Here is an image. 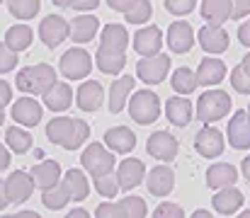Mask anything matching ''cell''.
Wrapping results in <instances>:
<instances>
[{
	"label": "cell",
	"mask_w": 250,
	"mask_h": 218,
	"mask_svg": "<svg viewBox=\"0 0 250 218\" xmlns=\"http://www.w3.org/2000/svg\"><path fill=\"white\" fill-rule=\"evenodd\" d=\"M197 41L207 54H224L229 49V32L221 24H207L199 29Z\"/></svg>",
	"instance_id": "e0dca14e"
},
{
	"label": "cell",
	"mask_w": 250,
	"mask_h": 218,
	"mask_svg": "<svg viewBox=\"0 0 250 218\" xmlns=\"http://www.w3.org/2000/svg\"><path fill=\"white\" fill-rule=\"evenodd\" d=\"M233 10H231V20H243L250 15V0H231Z\"/></svg>",
	"instance_id": "bcb514c9"
},
{
	"label": "cell",
	"mask_w": 250,
	"mask_h": 218,
	"mask_svg": "<svg viewBox=\"0 0 250 218\" xmlns=\"http://www.w3.org/2000/svg\"><path fill=\"white\" fill-rule=\"evenodd\" d=\"M7 165H10V150L0 143V172L7 170Z\"/></svg>",
	"instance_id": "816d5d0a"
},
{
	"label": "cell",
	"mask_w": 250,
	"mask_h": 218,
	"mask_svg": "<svg viewBox=\"0 0 250 218\" xmlns=\"http://www.w3.org/2000/svg\"><path fill=\"white\" fill-rule=\"evenodd\" d=\"M10 102H12V87L5 80H0V109H5Z\"/></svg>",
	"instance_id": "7dc6e473"
},
{
	"label": "cell",
	"mask_w": 250,
	"mask_h": 218,
	"mask_svg": "<svg viewBox=\"0 0 250 218\" xmlns=\"http://www.w3.org/2000/svg\"><path fill=\"white\" fill-rule=\"evenodd\" d=\"M134 2H136V0H107V5H109L112 10H117V12H126Z\"/></svg>",
	"instance_id": "f907efd6"
},
{
	"label": "cell",
	"mask_w": 250,
	"mask_h": 218,
	"mask_svg": "<svg viewBox=\"0 0 250 218\" xmlns=\"http://www.w3.org/2000/svg\"><path fill=\"white\" fill-rule=\"evenodd\" d=\"M238 182V170L231 162H214L207 170V187L209 189H221V187H231Z\"/></svg>",
	"instance_id": "4316f807"
},
{
	"label": "cell",
	"mask_w": 250,
	"mask_h": 218,
	"mask_svg": "<svg viewBox=\"0 0 250 218\" xmlns=\"http://www.w3.org/2000/svg\"><path fill=\"white\" fill-rule=\"evenodd\" d=\"M170 85L177 95H192L197 90V78H194V71L189 68H177L170 78Z\"/></svg>",
	"instance_id": "d590c367"
},
{
	"label": "cell",
	"mask_w": 250,
	"mask_h": 218,
	"mask_svg": "<svg viewBox=\"0 0 250 218\" xmlns=\"http://www.w3.org/2000/svg\"><path fill=\"white\" fill-rule=\"evenodd\" d=\"M126 46H129V32H126L124 24H107L102 29V34H100V49L126 54Z\"/></svg>",
	"instance_id": "484cf974"
},
{
	"label": "cell",
	"mask_w": 250,
	"mask_h": 218,
	"mask_svg": "<svg viewBox=\"0 0 250 218\" xmlns=\"http://www.w3.org/2000/svg\"><path fill=\"white\" fill-rule=\"evenodd\" d=\"M68 216H73V218H85V216H87V211H85V209H73V211H71Z\"/></svg>",
	"instance_id": "11a10c76"
},
{
	"label": "cell",
	"mask_w": 250,
	"mask_h": 218,
	"mask_svg": "<svg viewBox=\"0 0 250 218\" xmlns=\"http://www.w3.org/2000/svg\"><path fill=\"white\" fill-rule=\"evenodd\" d=\"M97 29H100V20L95 15H81L68 24V37L78 44H87L95 39Z\"/></svg>",
	"instance_id": "83f0119b"
},
{
	"label": "cell",
	"mask_w": 250,
	"mask_h": 218,
	"mask_svg": "<svg viewBox=\"0 0 250 218\" xmlns=\"http://www.w3.org/2000/svg\"><path fill=\"white\" fill-rule=\"evenodd\" d=\"M241 66H243V68H246V71L250 73V54H246V56H243V61H241Z\"/></svg>",
	"instance_id": "9f6ffc18"
},
{
	"label": "cell",
	"mask_w": 250,
	"mask_h": 218,
	"mask_svg": "<svg viewBox=\"0 0 250 218\" xmlns=\"http://www.w3.org/2000/svg\"><path fill=\"white\" fill-rule=\"evenodd\" d=\"M61 73L68 78V80H83L90 75L92 71V56L81 49V46H73L68 49L63 56H61V63H59Z\"/></svg>",
	"instance_id": "52a82bcc"
},
{
	"label": "cell",
	"mask_w": 250,
	"mask_h": 218,
	"mask_svg": "<svg viewBox=\"0 0 250 218\" xmlns=\"http://www.w3.org/2000/svg\"><path fill=\"white\" fill-rule=\"evenodd\" d=\"M32 39H34V34H32V29L27 24H15V27H10L5 32V44L12 51H17V54L20 51H27L32 46Z\"/></svg>",
	"instance_id": "d6a6232c"
},
{
	"label": "cell",
	"mask_w": 250,
	"mask_h": 218,
	"mask_svg": "<svg viewBox=\"0 0 250 218\" xmlns=\"http://www.w3.org/2000/svg\"><path fill=\"white\" fill-rule=\"evenodd\" d=\"M192 114H194V107L189 99H185L182 95H175L166 102V117L172 126H187L192 121Z\"/></svg>",
	"instance_id": "cb8c5ba5"
},
{
	"label": "cell",
	"mask_w": 250,
	"mask_h": 218,
	"mask_svg": "<svg viewBox=\"0 0 250 218\" xmlns=\"http://www.w3.org/2000/svg\"><path fill=\"white\" fill-rule=\"evenodd\" d=\"M95 216H124V211H122V206H119V201H104V204H100L97 209H95Z\"/></svg>",
	"instance_id": "f6af8a7d"
},
{
	"label": "cell",
	"mask_w": 250,
	"mask_h": 218,
	"mask_svg": "<svg viewBox=\"0 0 250 218\" xmlns=\"http://www.w3.org/2000/svg\"><path fill=\"white\" fill-rule=\"evenodd\" d=\"M2 121H5V112L0 109V126H2Z\"/></svg>",
	"instance_id": "94428289"
},
{
	"label": "cell",
	"mask_w": 250,
	"mask_h": 218,
	"mask_svg": "<svg viewBox=\"0 0 250 218\" xmlns=\"http://www.w3.org/2000/svg\"><path fill=\"white\" fill-rule=\"evenodd\" d=\"M97 5H100V0H71L68 7H76L81 12H87V10H95Z\"/></svg>",
	"instance_id": "c3c4849f"
},
{
	"label": "cell",
	"mask_w": 250,
	"mask_h": 218,
	"mask_svg": "<svg viewBox=\"0 0 250 218\" xmlns=\"http://www.w3.org/2000/svg\"><path fill=\"white\" fill-rule=\"evenodd\" d=\"M134 82L136 80L131 75H122L119 80L112 82V87H109V112L112 114H119L126 107V99L134 92Z\"/></svg>",
	"instance_id": "f1b7e54d"
},
{
	"label": "cell",
	"mask_w": 250,
	"mask_h": 218,
	"mask_svg": "<svg viewBox=\"0 0 250 218\" xmlns=\"http://www.w3.org/2000/svg\"><path fill=\"white\" fill-rule=\"evenodd\" d=\"M102 99H104V90H102V85L97 80H85L83 85L78 87V92H76V104L83 112H97Z\"/></svg>",
	"instance_id": "d4e9b609"
},
{
	"label": "cell",
	"mask_w": 250,
	"mask_h": 218,
	"mask_svg": "<svg viewBox=\"0 0 250 218\" xmlns=\"http://www.w3.org/2000/svg\"><path fill=\"white\" fill-rule=\"evenodd\" d=\"M5 143H7V148H10L12 153L22 155V153H27V150L32 148V136H29L24 129H20V126H10V129L5 131Z\"/></svg>",
	"instance_id": "e575fe53"
},
{
	"label": "cell",
	"mask_w": 250,
	"mask_h": 218,
	"mask_svg": "<svg viewBox=\"0 0 250 218\" xmlns=\"http://www.w3.org/2000/svg\"><path fill=\"white\" fill-rule=\"evenodd\" d=\"M248 114H250V107H248Z\"/></svg>",
	"instance_id": "be15d7a7"
},
{
	"label": "cell",
	"mask_w": 250,
	"mask_h": 218,
	"mask_svg": "<svg viewBox=\"0 0 250 218\" xmlns=\"http://www.w3.org/2000/svg\"><path fill=\"white\" fill-rule=\"evenodd\" d=\"M119 206L124 211V216H134V218H141L148 214V206L141 197H122L119 199Z\"/></svg>",
	"instance_id": "ab89813d"
},
{
	"label": "cell",
	"mask_w": 250,
	"mask_h": 218,
	"mask_svg": "<svg viewBox=\"0 0 250 218\" xmlns=\"http://www.w3.org/2000/svg\"><path fill=\"white\" fill-rule=\"evenodd\" d=\"M229 145L236 150H248L250 148V114L248 109H238L231 121H229Z\"/></svg>",
	"instance_id": "7c38bea8"
},
{
	"label": "cell",
	"mask_w": 250,
	"mask_h": 218,
	"mask_svg": "<svg viewBox=\"0 0 250 218\" xmlns=\"http://www.w3.org/2000/svg\"><path fill=\"white\" fill-rule=\"evenodd\" d=\"M194 7H197V0H166V10L175 17L189 15Z\"/></svg>",
	"instance_id": "7bdbcfd3"
},
{
	"label": "cell",
	"mask_w": 250,
	"mask_h": 218,
	"mask_svg": "<svg viewBox=\"0 0 250 218\" xmlns=\"http://www.w3.org/2000/svg\"><path fill=\"white\" fill-rule=\"evenodd\" d=\"M166 44L172 54H187L194 46V29L189 22H172L167 27Z\"/></svg>",
	"instance_id": "9a60e30c"
},
{
	"label": "cell",
	"mask_w": 250,
	"mask_h": 218,
	"mask_svg": "<svg viewBox=\"0 0 250 218\" xmlns=\"http://www.w3.org/2000/svg\"><path fill=\"white\" fill-rule=\"evenodd\" d=\"M241 172H243V177L250 182V155L248 158H243V162H241Z\"/></svg>",
	"instance_id": "db71d44e"
},
{
	"label": "cell",
	"mask_w": 250,
	"mask_h": 218,
	"mask_svg": "<svg viewBox=\"0 0 250 218\" xmlns=\"http://www.w3.org/2000/svg\"><path fill=\"white\" fill-rule=\"evenodd\" d=\"M46 139L54 145H61L63 150H76L90 139V126L83 119L56 117L46 124Z\"/></svg>",
	"instance_id": "6da1fadb"
},
{
	"label": "cell",
	"mask_w": 250,
	"mask_h": 218,
	"mask_svg": "<svg viewBox=\"0 0 250 218\" xmlns=\"http://www.w3.org/2000/svg\"><path fill=\"white\" fill-rule=\"evenodd\" d=\"M163 44H166V41H163V32H161V27H156V24L141 27V29L134 34V51H136L139 56H153V54L161 51Z\"/></svg>",
	"instance_id": "2e32d148"
},
{
	"label": "cell",
	"mask_w": 250,
	"mask_h": 218,
	"mask_svg": "<svg viewBox=\"0 0 250 218\" xmlns=\"http://www.w3.org/2000/svg\"><path fill=\"white\" fill-rule=\"evenodd\" d=\"M42 7V0H7V10L15 20H32Z\"/></svg>",
	"instance_id": "8d00e7d4"
},
{
	"label": "cell",
	"mask_w": 250,
	"mask_h": 218,
	"mask_svg": "<svg viewBox=\"0 0 250 218\" xmlns=\"http://www.w3.org/2000/svg\"><path fill=\"white\" fill-rule=\"evenodd\" d=\"M20 216H22V218H32V216H37V211H22Z\"/></svg>",
	"instance_id": "91938a15"
},
{
	"label": "cell",
	"mask_w": 250,
	"mask_h": 218,
	"mask_svg": "<svg viewBox=\"0 0 250 218\" xmlns=\"http://www.w3.org/2000/svg\"><path fill=\"white\" fill-rule=\"evenodd\" d=\"M241 216H243V218H250V209H246V211H243Z\"/></svg>",
	"instance_id": "6125c7cd"
},
{
	"label": "cell",
	"mask_w": 250,
	"mask_h": 218,
	"mask_svg": "<svg viewBox=\"0 0 250 218\" xmlns=\"http://www.w3.org/2000/svg\"><path fill=\"white\" fill-rule=\"evenodd\" d=\"M126 102H129L131 119L136 124H141V126H148V124H153L161 117V97L156 92H151V90H139Z\"/></svg>",
	"instance_id": "277c9868"
},
{
	"label": "cell",
	"mask_w": 250,
	"mask_h": 218,
	"mask_svg": "<svg viewBox=\"0 0 250 218\" xmlns=\"http://www.w3.org/2000/svg\"><path fill=\"white\" fill-rule=\"evenodd\" d=\"M0 2H2V0H0Z\"/></svg>",
	"instance_id": "e7e4bbea"
},
{
	"label": "cell",
	"mask_w": 250,
	"mask_h": 218,
	"mask_svg": "<svg viewBox=\"0 0 250 218\" xmlns=\"http://www.w3.org/2000/svg\"><path fill=\"white\" fill-rule=\"evenodd\" d=\"M231 10H233L231 0H202V7H199L202 17L209 24H224V22H229L231 20Z\"/></svg>",
	"instance_id": "4dcf8cb0"
},
{
	"label": "cell",
	"mask_w": 250,
	"mask_h": 218,
	"mask_svg": "<svg viewBox=\"0 0 250 218\" xmlns=\"http://www.w3.org/2000/svg\"><path fill=\"white\" fill-rule=\"evenodd\" d=\"M153 216H172V218H180L185 216V211H182V206H177V204H172V201H163L161 206H156V211H153Z\"/></svg>",
	"instance_id": "ee69618b"
},
{
	"label": "cell",
	"mask_w": 250,
	"mask_h": 218,
	"mask_svg": "<svg viewBox=\"0 0 250 218\" xmlns=\"http://www.w3.org/2000/svg\"><path fill=\"white\" fill-rule=\"evenodd\" d=\"M39 39H42L49 49L61 46V44L68 39V22H66L61 15H49V17H44L42 24H39Z\"/></svg>",
	"instance_id": "30bf717a"
},
{
	"label": "cell",
	"mask_w": 250,
	"mask_h": 218,
	"mask_svg": "<svg viewBox=\"0 0 250 218\" xmlns=\"http://www.w3.org/2000/svg\"><path fill=\"white\" fill-rule=\"evenodd\" d=\"M194 78H197V85L214 87V85L224 82V78H226V63H224L221 59H209V56H207V59L199 63Z\"/></svg>",
	"instance_id": "7402d4cb"
},
{
	"label": "cell",
	"mask_w": 250,
	"mask_h": 218,
	"mask_svg": "<svg viewBox=\"0 0 250 218\" xmlns=\"http://www.w3.org/2000/svg\"><path fill=\"white\" fill-rule=\"evenodd\" d=\"M170 71V56L166 54H153V56H141L136 63V78L146 85H161Z\"/></svg>",
	"instance_id": "5b68a950"
},
{
	"label": "cell",
	"mask_w": 250,
	"mask_h": 218,
	"mask_svg": "<svg viewBox=\"0 0 250 218\" xmlns=\"http://www.w3.org/2000/svg\"><path fill=\"white\" fill-rule=\"evenodd\" d=\"M92 184H95L97 194H100V197H107V199H112V197H117V194L122 192L114 170H112V172H104V175H97V177L92 179Z\"/></svg>",
	"instance_id": "f35d334b"
},
{
	"label": "cell",
	"mask_w": 250,
	"mask_h": 218,
	"mask_svg": "<svg viewBox=\"0 0 250 218\" xmlns=\"http://www.w3.org/2000/svg\"><path fill=\"white\" fill-rule=\"evenodd\" d=\"M194 216L197 218H207V216H211V214H209L207 209H197V211H194Z\"/></svg>",
	"instance_id": "6f0895ef"
},
{
	"label": "cell",
	"mask_w": 250,
	"mask_h": 218,
	"mask_svg": "<svg viewBox=\"0 0 250 218\" xmlns=\"http://www.w3.org/2000/svg\"><path fill=\"white\" fill-rule=\"evenodd\" d=\"M146 179V187L153 197H167L172 189H175V172L167 167V165H158L151 170V175L144 177Z\"/></svg>",
	"instance_id": "44dd1931"
},
{
	"label": "cell",
	"mask_w": 250,
	"mask_h": 218,
	"mask_svg": "<svg viewBox=\"0 0 250 218\" xmlns=\"http://www.w3.org/2000/svg\"><path fill=\"white\" fill-rule=\"evenodd\" d=\"M61 187L68 192V197L73 199V201H83L85 197H87V192H90V182H87V177H85L83 170H68L66 175H61Z\"/></svg>",
	"instance_id": "f546056e"
},
{
	"label": "cell",
	"mask_w": 250,
	"mask_h": 218,
	"mask_svg": "<svg viewBox=\"0 0 250 218\" xmlns=\"http://www.w3.org/2000/svg\"><path fill=\"white\" fill-rule=\"evenodd\" d=\"M2 182H5V197L10 204H24L34 192V182H32L29 172H24V170H15Z\"/></svg>",
	"instance_id": "ba28073f"
},
{
	"label": "cell",
	"mask_w": 250,
	"mask_h": 218,
	"mask_svg": "<svg viewBox=\"0 0 250 218\" xmlns=\"http://www.w3.org/2000/svg\"><path fill=\"white\" fill-rule=\"evenodd\" d=\"M194 148H197V153L204 155V158H219V155L224 153V148H226V139H224V134H221L219 129H214V126L207 124V126L194 136Z\"/></svg>",
	"instance_id": "5bb4252c"
},
{
	"label": "cell",
	"mask_w": 250,
	"mask_h": 218,
	"mask_svg": "<svg viewBox=\"0 0 250 218\" xmlns=\"http://www.w3.org/2000/svg\"><path fill=\"white\" fill-rule=\"evenodd\" d=\"M95 66L104 73V75H117V73L124 71V66H126V54L97 49V54H95Z\"/></svg>",
	"instance_id": "1f68e13d"
},
{
	"label": "cell",
	"mask_w": 250,
	"mask_h": 218,
	"mask_svg": "<svg viewBox=\"0 0 250 218\" xmlns=\"http://www.w3.org/2000/svg\"><path fill=\"white\" fill-rule=\"evenodd\" d=\"M42 114H44V109L34 97H20V99H15V104L10 109V117L15 119V124L27 126V129L37 126L42 121Z\"/></svg>",
	"instance_id": "4fadbf2b"
},
{
	"label": "cell",
	"mask_w": 250,
	"mask_h": 218,
	"mask_svg": "<svg viewBox=\"0 0 250 218\" xmlns=\"http://www.w3.org/2000/svg\"><path fill=\"white\" fill-rule=\"evenodd\" d=\"M231 85H233L236 92L250 95V73L246 71L243 66H236V68L231 71Z\"/></svg>",
	"instance_id": "60d3db41"
},
{
	"label": "cell",
	"mask_w": 250,
	"mask_h": 218,
	"mask_svg": "<svg viewBox=\"0 0 250 218\" xmlns=\"http://www.w3.org/2000/svg\"><path fill=\"white\" fill-rule=\"evenodd\" d=\"M42 99H44V104H46L51 112H66V109L73 104V90H71L68 82L56 80L49 90L42 92Z\"/></svg>",
	"instance_id": "ffe728a7"
},
{
	"label": "cell",
	"mask_w": 250,
	"mask_h": 218,
	"mask_svg": "<svg viewBox=\"0 0 250 218\" xmlns=\"http://www.w3.org/2000/svg\"><path fill=\"white\" fill-rule=\"evenodd\" d=\"M81 162H83L85 172L97 177V175L112 172L114 165H117V158L112 155V150H107L102 143H90L83 150V155H81Z\"/></svg>",
	"instance_id": "8992f818"
},
{
	"label": "cell",
	"mask_w": 250,
	"mask_h": 218,
	"mask_svg": "<svg viewBox=\"0 0 250 218\" xmlns=\"http://www.w3.org/2000/svg\"><path fill=\"white\" fill-rule=\"evenodd\" d=\"M54 5H59V7H68L71 5V0H51Z\"/></svg>",
	"instance_id": "680465c9"
},
{
	"label": "cell",
	"mask_w": 250,
	"mask_h": 218,
	"mask_svg": "<svg viewBox=\"0 0 250 218\" xmlns=\"http://www.w3.org/2000/svg\"><path fill=\"white\" fill-rule=\"evenodd\" d=\"M29 177H32L34 187L44 192V189H49V187L61 182V165L56 160H42V162H37L29 170Z\"/></svg>",
	"instance_id": "d6986e66"
},
{
	"label": "cell",
	"mask_w": 250,
	"mask_h": 218,
	"mask_svg": "<svg viewBox=\"0 0 250 218\" xmlns=\"http://www.w3.org/2000/svg\"><path fill=\"white\" fill-rule=\"evenodd\" d=\"M238 41H241L243 46H248L250 49V20L248 22H243V24L238 27Z\"/></svg>",
	"instance_id": "681fc988"
},
{
	"label": "cell",
	"mask_w": 250,
	"mask_h": 218,
	"mask_svg": "<svg viewBox=\"0 0 250 218\" xmlns=\"http://www.w3.org/2000/svg\"><path fill=\"white\" fill-rule=\"evenodd\" d=\"M146 150H148L151 158H156V160H161V162H172L175 155H177V150H180V143H177V139H175L172 134L156 131V134L148 136Z\"/></svg>",
	"instance_id": "9c48e42d"
},
{
	"label": "cell",
	"mask_w": 250,
	"mask_h": 218,
	"mask_svg": "<svg viewBox=\"0 0 250 218\" xmlns=\"http://www.w3.org/2000/svg\"><path fill=\"white\" fill-rule=\"evenodd\" d=\"M231 112V97L224 90H207L197 99V119L204 124H214Z\"/></svg>",
	"instance_id": "3957f363"
},
{
	"label": "cell",
	"mask_w": 250,
	"mask_h": 218,
	"mask_svg": "<svg viewBox=\"0 0 250 218\" xmlns=\"http://www.w3.org/2000/svg\"><path fill=\"white\" fill-rule=\"evenodd\" d=\"M114 175H117L119 189H122V192H131V189H136V187L144 182V177H146V165H144L139 158H126V160L119 162V167H117Z\"/></svg>",
	"instance_id": "8fae6325"
},
{
	"label": "cell",
	"mask_w": 250,
	"mask_h": 218,
	"mask_svg": "<svg viewBox=\"0 0 250 218\" xmlns=\"http://www.w3.org/2000/svg\"><path fill=\"white\" fill-rule=\"evenodd\" d=\"M17 61H20V59H17V51H12L5 41H0V75L15 71Z\"/></svg>",
	"instance_id": "b9f144b4"
},
{
	"label": "cell",
	"mask_w": 250,
	"mask_h": 218,
	"mask_svg": "<svg viewBox=\"0 0 250 218\" xmlns=\"http://www.w3.org/2000/svg\"><path fill=\"white\" fill-rule=\"evenodd\" d=\"M243 199H246L243 192L231 184V187L216 189V194L211 197V206H214V211L221 214V216H233V214L243 206Z\"/></svg>",
	"instance_id": "ac0fdd59"
},
{
	"label": "cell",
	"mask_w": 250,
	"mask_h": 218,
	"mask_svg": "<svg viewBox=\"0 0 250 218\" xmlns=\"http://www.w3.org/2000/svg\"><path fill=\"white\" fill-rule=\"evenodd\" d=\"M104 145L112 150V153H131L136 148V134L126 126H114V129H107L104 131Z\"/></svg>",
	"instance_id": "603a6c76"
},
{
	"label": "cell",
	"mask_w": 250,
	"mask_h": 218,
	"mask_svg": "<svg viewBox=\"0 0 250 218\" xmlns=\"http://www.w3.org/2000/svg\"><path fill=\"white\" fill-rule=\"evenodd\" d=\"M56 71L49 63H37V66H27L17 73V90L27 92V95H42L44 90H49L56 82Z\"/></svg>",
	"instance_id": "7a4b0ae2"
},
{
	"label": "cell",
	"mask_w": 250,
	"mask_h": 218,
	"mask_svg": "<svg viewBox=\"0 0 250 218\" xmlns=\"http://www.w3.org/2000/svg\"><path fill=\"white\" fill-rule=\"evenodd\" d=\"M68 201H71V197H68V192L61 187V182L42 192V204H44L49 211H61Z\"/></svg>",
	"instance_id": "836d02e7"
},
{
	"label": "cell",
	"mask_w": 250,
	"mask_h": 218,
	"mask_svg": "<svg viewBox=\"0 0 250 218\" xmlns=\"http://www.w3.org/2000/svg\"><path fill=\"white\" fill-rule=\"evenodd\" d=\"M151 15H153L151 0H136V2L124 12V17H126L129 24H146V22L151 20Z\"/></svg>",
	"instance_id": "74e56055"
},
{
	"label": "cell",
	"mask_w": 250,
	"mask_h": 218,
	"mask_svg": "<svg viewBox=\"0 0 250 218\" xmlns=\"http://www.w3.org/2000/svg\"><path fill=\"white\" fill-rule=\"evenodd\" d=\"M7 206H10V201H7V197H5V182L0 179V211L7 209Z\"/></svg>",
	"instance_id": "f5cc1de1"
}]
</instances>
